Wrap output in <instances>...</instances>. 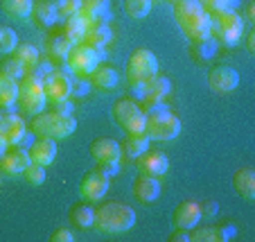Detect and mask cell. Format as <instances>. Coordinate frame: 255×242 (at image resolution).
<instances>
[{"mask_svg":"<svg viewBox=\"0 0 255 242\" xmlns=\"http://www.w3.org/2000/svg\"><path fill=\"white\" fill-rule=\"evenodd\" d=\"M174 18L183 36L190 39V43L210 36V16L199 0H178L174 5Z\"/></svg>","mask_w":255,"mask_h":242,"instance_id":"obj_1","label":"cell"},{"mask_svg":"<svg viewBox=\"0 0 255 242\" xmlns=\"http://www.w3.org/2000/svg\"><path fill=\"white\" fill-rule=\"evenodd\" d=\"M144 134L149 141H174L181 134V120L163 102L144 109Z\"/></svg>","mask_w":255,"mask_h":242,"instance_id":"obj_2","label":"cell"},{"mask_svg":"<svg viewBox=\"0 0 255 242\" xmlns=\"http://www.w3.org/2000/svg\"><path fill=\"white\" fill-rule=\"evenodd\" d=\"M135 224V211L120 202H102L95 211L93 227L102 233H125Z\"/></svg>","mask_w":255,"mask_h":242,"instance_id":"obj_3","label":"cell"},{"mask_svg":"<svg viewBox=\"0 0 255 242\" xmlns=\"http://www.w3.org/2000/svg\"><path fill=\"white\" fill-rule=\"evenodd\" d=\"M29 129H32L34 136L61 141V138H68L72 131L77 129V120H75L72 113L68 116V113H57V111H41L32 118Z\"/></svg>","mask_w":255,"mask_h":242,"instance_id":"obj_4","label":"cell"},{"mask_svg":"<svg viewBox=\"0 0 255 242\" xmlns=\"http://www.w3.org/2000/svg\"><path fill=\"white\" fill-rule=\"evenodd\" d=\"M210 16V36L222 45H235L244 36V18L237 14V9L231 11H212Z\"/></svg>","mask_w":255,"mask_h":242,"instance_id":"obj_5","label":"cell"},{"mask_svg":"<svg viewBox=\"0 0 255 242\" xmlns=\"http://www.w3.org/2000/svg\"><path fill=\"white\" fill-rule=\"evenodd\" d=\"M156 73H158V59H156V54L151 52V50L138 48L127 59L125 75H127V82H129L131 88L142 86V84L154 77Z\"/></svg>","mask_w":255,"mask_h":242,"instance_id":"obj_6","label":"cell"},{"mask_svg":"<svg viewBox=\"0 0 255 242\" xmlns=\"http://www.w3.org/2000/svg\"><path fill=\"white\" fill-rule=\"evenodd\" d=\"M102 57H104V52H100V50L91 48V45H86V43H77L70 48V52L63 59V63H66V68L70 70V75L91 77V73L102 63Z\"/></svg>","mask_w":255,"mask_h":242,"instance_id":"obj_7","label":"cell"},{"mask_svg":"<svg viewBox=\"0 0 255 242\" xmlns=\"http://www.w3.org/2000/svg\"><path fill=\"white\" fill-rule=\"evenodd\" d=\"M111 113H113L116 125L120 127L125 134H138V131H144V109L140 107L135 100L120 97V100H116Z\"/></svg>","mask_w":255,"mask_h":242,"instance_id":"obj_8","label":"cell"},{"mask_svg":"<svg viewBox=\"0 0 255 242\" xmlns=\"http://www.w3.org/2000/svg\"><path fill=\"white\" fill-rule=\"evenodd\" d=\"M18 107L23 109L25 113H41L48 104V97H45V91H43V82H39L36 77L32 75H25L23 79L18 82Z\"/></svg>","mask_w":255,"mask_h":242,"instance_id":"obj_9","label":"cell"},{"mask_svg":"<svg viewBox=\"0 0 255 242\" xmlns=\"http://www.w3.org/2000/svg\"><path fill=\"white\" fill-rule=\"evenodd\" d=\"M43 91L48 102H59V100H66L70 97L72 91V75L70 70L66 68V63H57L54 70L43 79Z\"/></svg>","mask_w":255,"mask_h":242,"instance_id":"obj_10","label":"cell"},{"mask_svg":"<svg viewBox=\"0 0 255 242\" xmlns=\"http://www.w3.org/2000/svg\"><path fill=\"white\" fill-rule=\"evenodd\" d=\"M25 134H27V125L23 122V118L18 113H14L11 109H5L0 113V141L7 147H18Z\"/></svg>","mask_w":255,"mask_h":242,"instance_id":"obj_11","label":"cell"},{"mask_svg":"<svg viewBox=\"0 0 255 242\" xmlns=\"http://www.w3.org/2000/svg\"><path fill=\"white\" fill-rule=\"evenodd\" d=\"M111 186V177H106L100 168L88 170L79 181V195L84 202H100Z\"/></svg>","mask_w":255,"mask_h":242,"instance_id":"obj_12","label":"cell"},{"mask_svg":"<svg viewBox=\"0 0 255 242\" xmlns=\"http://www.w3.org/2000/svg\"><path fill=\"white\" fill-rule=\"evenodd\" d=\"M133 91H135V97L142 100L144 107H151V104H158V102H163L165 97L169 95V91H172V82H169L165 75L156 73L154 77L147 79L142 86L133 88Z\"/></svg>","mask_w":255,"mask_h":242,"instance_id":"obj_13","label":"cell"},{"mask_svg":"<svg viewBox=\"0 0 255 242\" xmlns=\"http://www.w3.org/2000/svg\"><path fill=\"white\" fill-rule=\"evenodd\" d=\"M208 86L215 93H231L240 86V73H237L233 66L226 63H219V66H212L208 70Z\"/></svg>","mask_w":255,"mask_h":242,"instance_id":"obj_14","label":"cell"},{"mask_svg":"<svg viewBox=\"0 0 255 242\" xmlns=\"http://www.w3.org/2000/svg\"><path fill=\"white\" fill-rule=\"evenodd\" d=\"M88 152H91L93 161H95L97 165L120 163V156H122L120 143L113 141V138H106V136H102V138H95V141L91 143V147H88Z\"/></svg>","mask_w":255,"mask_h":242,"instance_id":"obj_15","label":"cell"},{"mask_svg":"<svg viewBox=\"0 0 255 242\" xmlns=\"http://www.w3.org/2000/svg\"><path fill=\"white\" fill-rule=\"evenodd\" d=\"M135 168L140 175H149V177H160L167 172L169 168V159L165 156V152L158 150H147L135 159Z\"/></svg>","mask_w":255,"mask_h":242,"instance_id":"obj_16","label":"cell"},{"mask_svg":"<svg viewBox=\"0 0 255 242\" xmlns=\"http://www.w3.org/2000/svg\"><path fill=\"white\" fill-rule=\"evenodd\" d=\"M27 154H29V161H32V163L50 165L54 159H57V141L36 136L32 141V145L27 147Z\"/></svg>","mask_w":255,"mask_h":242,"instance_id":"obj_17","label":"cell"},{"mask_svg":"<svg viewBox=\"0 0 255 242\" xmlns=\"http://www.w3.org/2000/svg\"><path fill=\"white\" fill-rule=\"evenodd\" d=\"M201 220V211H199V202H181L176 204V209L172 213V224L176 229H194Z\"/></svg>","mask_w":255,"mask_h":242,"instance_id":"obj_18","label":"cell"},{"mask_svg":"<svg viewBox=\"0 0 255 242\" xmlns=\"http://www.w3.org/2000/svg\"><path fill=\"white\" fill-rule=\"evenodd\" d=\"M29 163H32V161H29L27 150L16 147V150L2 154V159H0V172H2L5 177H20L23 175V170L27 168Z\"/></svg>","mask_w":255,"mask_h":242,"instance_id":"obj_19","label":"cell"},{"mask_svg":"<svg viewBox=\"0 0 255 242\" xmlns=\"http://www.w3.org/2000/svg\"><path fill=\"white\" fill-rule=\"evenodd\" d=\"M133 199H138L140 204H151L158 199L160 195V181L158 177H149V175H140L138 179L133 181Z\"/></svg>","mask_w":255,"mask_h":242,"instance_id":"obj_20","label":"cell"},{"mask_svg":"<svg viewBox=\"0 0 255 242\" xmlns=\"http://www.w3.org/2000/svg\"><path fill=\"white\" fill-rule=\"evenodd\" d=\"M113 41V32L109 27V23H102V20H95V23H88L86 36H84V43L91 45V48L104 52V48Z\"/></svg>","mask_w":255,"mask_h":242,"instance_id":"obj_21","label":"cell"},{"mask_svg":"<svg viewBox=\"0 0 255 242\" xmlns=\"http://www.w3.org/2000/svg\"><path fill=\"white\" fill-rule=\"evenodd\" d=\"M235 236V227L226 224V227H199L190 233L192 242H226Z\"/></svg>","mask_w":255,"mask_h":242,"instance_id":"obj_22","label":"cell"},{"mask_svg":"<svg viewBox=\"0 0 255 242\" xmlns=\"http://www.w3.org/2000/svg\"><path fill=\"white\" fill-rule=\"evenodd\" d=\"M79 14L88 20V23H109L111 20V0H82Z\"/></svg>","mask_w":255,"mask_h":242,"instance_id":"obj_23","label":"cell"},{"mask_svg":"<svg viewBox=\"0 0 255 242\" xmlns=\"http://www.w3.org/2000/svg\"><path fill=\"white\" fill-rule=\"evenodd\" d=\"M29 18L34 20V25H39V27H50V25H54L59 20L54 0H34Z\"/></svg>","mask_w":255,"mask_h":242,"instance_id":"obj_24","label":"cell"},{"mask_svg":"<svg viewBox=\"0 0 255 242\" xmlns=\"http://www.w3.org/2000/svg\"><path fill=\"white\" fill-rule=\"evenodd\" d=\"M233 188L246 202L255 199V170L253 168H240L233 175Z\"/></svg>","mask_w":255,"mask_h":242,"instance_id":"obj_25","label":"cell"},{"mask_svg":"<svg viewBox=\"0 0 255 242\" xmlns=\"http://www.w3.org/2000/svg\"><path fill=\"white\" fill-rule=\"evenodd\" d=\"M72 48V41L68 39L66 34H48V39H45V57H50L52 61H63L68 57Z\"/></svg>","mask_w":255,"mask_h":242,"instance_id":"obj_26","label":"cell"},{"mask_svg":"<svg viewBox=\"0 0 255 242\" xmlns=\"http://www.w3.org/2000/svg\"><path fill=\"white\" fill-rule=\"evenodd\" d=\"M86 29H88V20L84 18L82 14H72L63 20V34H66L68 39L72 41V45L77 43H84V36H86Z\"/></svg>","mask_w":255,"mask_h":242,"instance_id":"obj_27","label":"cell"},{"mask_svg":"<svg viewBox=\"0 0 255 242\" xmlns=\"http://www.w3.org/2000/svg\"><path fill=\"white\" fill-rule=\"evenodd\" d=\"M88 79H91V86L97 91H111L118 84V70L113 66H97Z\"/></svg>","mask_w":255,"mask_h":242,"instance_id":"obj_28","label":"cell"},{"mask_svg":"<svg viewBox=\"0 0 255 242\" xmlns=\"http://www.w3.org/2000/svg\"><path fill=\"white\" fill-rule=\"evenodd\" d=\"M122 154L127 159H138L142 152L149 150V136L144 131H138V134H127L125 143H122Z\"/></svg>","mask_w":255,"mask_h":242,"instance_id":"obj_29","label":"cell"},{"mask_svg":"<svg viewBox=\"0 0 255 242\" xmlns=\"http://www.w3.org/2000/svg\"><path fill=\"white\" fill-rule=\"evenodd\" d=\"M32 2L34 0H0V11L9 18L25 20L32 14Z\"/></svg>","mask_w":255,"mask_h":242,"instance_id":"obj_30","label":"cell"},{"mask_svg":"<svg viewBox=\"0 0 255 242\" xmlns=\"http://www.w3.org/2000/svg\"><path fill=\"white\" fill-rule=\"evenodd\" d=\"M18 100V82L0 73V109H11Z\"/></svg>","mask_w":255,"mask_h":242,"instance_id":"obj_31","label":"cell"},{"mask_svg":"<svg viewBox=\"0 0 255 242\" xmlns=\"http://www.w3.org/2000/svg\"><path fill=\"white\" fill-rule=\"evenodd\" d=\"M70 222L77 229H91L95 224V211L88 204H77L70 211Z\"/></svg>","mask_w":255,"mask_h":242,"instance_id":"obj_32","label":"cell"},{"mask_svg":"<svg viewBox=\"0 0 255 242\" xmlns=\"http://www.w3.org/2000/svg\"><path fill=\"white\" fill-rule=\"evenodd\" d=\"M11 57H16L20 63H23L25 68H29L32 63H36L39 61V57H41V52H39V48L36 45H32V43H27V41H18V45L14 48V52H11Z\"/></svg>","mask_w":255,"mask_h":242,"instance_id":"obj_33","label":"cell"},{"mask_svg":"<svg viewBox=\"0 0 255 242\" xmlns=\"http://www.w3.org/2000/svg\"><path fill=\"white\" fill-rule=\"evenodd\" d=\"M217 48H219V43H217L212 36L201 39V41H192V54L197 61H208V59H212L217 52Z\"/></svg>","mask_w":255,"mask_h":242,"instance_id":"obj_34","label":"cell"},{"mask_svg":"<svg viewBox=\"0 0 255 242\" xmlns=\"http://www.w3.org/2000/svg\"><path fill=\"white\" fill-rule=\"evenodd\" d=\"M151 5H154V0H125V11L129 14V18L142 20L149 16Z\"/></svg>","mask_w":255,"mask_h":242,"instance_id":"obj_35","label":"cell"},{"mask_svg":"<svg viewBox=\"0 0 255 242\" xmlns=\"http://www.w3.org/2000/svg\"><path fill=\"white\" fill-rule=\"evenodd\" d=\"M0 73L11 77V79H16V82H20V79L25 77V73H27V68H25L16 57H5L2 63H0Z\"/></svg>","mask_w":255,"mask_h":242,"instance_id":"obj_36","label":"cell"},{"mask_svg":"<svg viewBox=\"0 0 255 242\" xmlns=\"http://www.w3.org/2000/svg\"><path fill=\"white\" fill-rule=\"evenodd\" d=\"M52 70H54V61L50 57H45V54H41L39 61L32 63V66L27 68V73H25V75H32V77H36L39 82H43V79L48 77Z\"/></svg>","mask_w":255,"mask_h":242,"instance_id":"obj_37","label":"cell"},{"mask_svg":"<svg viewBox=\"0 0 255 242\" xmlns=\"http://www.w3.org/2000/svg\"><path fill=\"white\" fill-rule=\"evenodd\" d=\"M18 45V36L9 25H0V54H11Z\"/></svg>","mask_w":255,"mask_h":242,"instance_id":"obj_38","label":"cell"},{"mask_svg":"<svg viewBox=\"0 0 255 242\" xmlns=\"http://www.w3.org/2000/svg\"><path fill=\"white\" fill-rule=\"evenodd\" d=\"M23 179L27 181L29 186H41L45 181V165L29 163L27 168L23 170Z\"/></svg>","mask_w":255,"mask_h":242,"instance_id":"obj_39","label":"cell"},{"mask_svg":"<svg viewBox=\"0 0 255 242\" xmlns=\"http://www.w3.org/2000/svg\"><path fill=\"white\" fill-rule=\"evenodd\" d=\"M201 7L212 14V11H231V9H237L240 5V0H199Z\"/></svg>","mask_w":255,"mask_h":242,"instance_id":"obj_40","label":"cell"},{"mask_svg":"<svg viewBox=\"0 0 255 242\" xmlns=\"http://www.w3.org/2000/svg\"><path fill=\"white\" fill-rule=\"evenodd\" d=\"M54 7H57V16L66 20L68 16L77 14L79 7H82V0H54Z\"/></svg>","mask_w":255,"mask_h":242,"instance_id":"obj_41","label":"cell"},{"mask_svg":"<svg viewBox=\"0 0 255 242\" xmlns=\"http://www.w3.org/2000/svg\"><path fill=\"white\" fill-rule=\"evenodd\" d=\"M91 79L88 77H77V75H72V91H70V97H84L88 91H91Z\"/></svg>","mask_w":255,"mask_h":242,"instance_id":"obj_42","label":"cell"},{"mask_svg":"<svg viewBox=\"0 0 255 242\" xmlns=\"http://www.w3.org/2000/svg\"><path fill=\"white\" fill-rule=\"evenodd\" d=\"M199 211H201V218L215 220L217 213H219V204H217L215 199H201V202H199Z\"/></svg>","mask_w":255,"mask_h":242,"instance_id":"obj_43","label":"cell"},{"mask_svg":"<svg viewBox=\"0 0 255 242\" xmlns=\"http://www.w3.org/2000/svg\"><path fill=\"white\" fill-rule=\"evenodd\" d=\"M72 240H75V236H72L70 229H54L50 233V242H72Z\"/></svg>","mask_w":255,"mask_h":242,"instance_id":"obj_44","label":"cell"},{"mask_svg":"<svg viewBox=\"0 0 255 242\" xmlns=\"http://www.w3.org/2000/svg\"><path fill=\"white\" fill-rule=\"evenodd\" d=\"M72 109H75V104H72L70 97H66V100H59V102H52V111H57V113H68V116H70Z\"/></svg>","mask_w":255,"mask_h":242,"instance_id":"obj_45","label":"cell"},{"mask_svg":"<svg viewBox=\"0 0 255 242\" xmlns=\"http://www.w3.org/2000/svg\"><path fill=\"white\" fill-rule=\"evenodd\" d=\"M167 240L169 242H190V229H176Z\"/></svg>","mask_w":255,"mask_h":242,"instance_id":"obj_46","label":"cell"},{"mask_svg":"<svg viewBox=\"0 0 255 242\" xmlns=\"http://www.w3.org/2000/svg\"><path fill=\"white\" fill-rule=\"evenodd\" d=\"M97 168H100L106 177H113V175H116V172H118V170H120V163H111V165H97Z\"/></svg>","mask_w":255,"mask_h":242,"instance_id":"obj_47","label":"cell"},{"mask_svg":"<svg viewBox=\"0 0 255 242\" xmlns=\"http://www.w3.org/2000/svg\"><path fill=\"white\" fill-rule=\"evenodd\" d=\"M246 45H249V52H255V32L246 34Z\"/></svg>","mask_w":255,"mask_h":242,"instance_id":"obj_48","label":"cell"},{"mask_svg":"<svg viewBox=\"0 0 255 242\" xmlns=\"http://www.w3.org/2000/svg\"><path fill=\"white\" fill-rule=\"evenodd\" d=\"M246 18H249V20H255V7H253V5L246 7Z\"/></svg>","mask_w":255,"mask_h":242,"instance_id":"obj_49","label":"cell"},{"mask_svg":"<svg viewBox=\"0 0 255 242\" xmlns=\"http://www.w3.org/2000/svg\"><path fill=\"white\" fill-rule=\"evenodd\" d=\"M5 150H7V145L2 141H0V159H2V154H5Z\"/></svg>","mask_w":255,"mask_h":242,"instance_id":"obj_50","label":"cell"},{"mask_svg":"<svg viewBox=\"0 0 255 242\" xmlns=\"http://www.w3.org/2000/svg\"><path fill=\"white\" fill-rule=\"evenodd\" d=\"M165 2H169V5H176L178 0H165Z\"/></svg>","mask_w":255,"mask_h":242,"instance_id":"obj_51","label":"cell"},{"mask_svg":"<svg viewBox=\"0 0 255 242\" xmlns=\"http://www.w3.org/2000/svg\"><path fill=\"white\" fill-rule=\"evenodd\" d=\"M0 181H2V172H0Z\"/></svg>","mask_w":255,"mask_h":242,"instance_id":"obj_52","label":"cell"}]
</instances>
